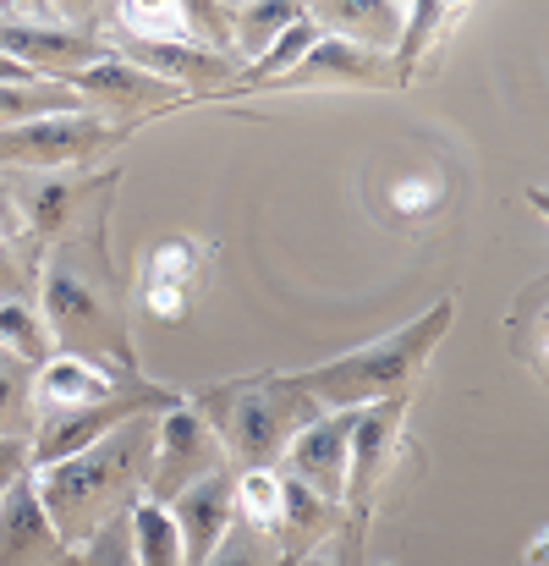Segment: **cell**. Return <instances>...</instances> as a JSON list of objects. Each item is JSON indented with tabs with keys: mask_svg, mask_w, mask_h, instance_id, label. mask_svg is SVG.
Wrapping results in <instances>:
<instances>
[{
	"mask_svg": "<svg viewBox=\"0 0 549 566\" xmlns=\"http://www.w3.org/2000/svg\"><path fill=\"white\" fill-rule=\"evenodd\" d=\"M33 308H39L55 353L110 364L122 375H144L138 342H133L127 281L110 264V231L50 248L33 270Z\"/></svg>",
	"mask_w": 549,
	"mask_h": 566,
	"instance_id": "cell-1",
	"label": "cell"
},
{
	"mask_svg": "<svg viewBox=\"0 0 549 566\" xmlns=\"http://www.w3.org/2000/svg\"><path fill=\"white\" fill-rule=\"evenodd\" d=\"M155 418L144 412L122 429H110L105 440H94L88 451L39 468L33 473V495L44 523L55 528V539L77 556L105 523L127 517L144 501V479H149V451H155Z\"/></svg>",
	"mask_w": 549,
	"mask_h": 566,
	"instance_id": "cell-2",
	"label": "cell"
},
{
	"mask_svg": "<svg viewBox=\"0 0 549 566\" xmlns=\"http://www.w3.org/2000/svg\"><path fill=\"white\" fill-rule=\"evenodd\" d=\"M451 319H456V297H440L418 319H407L401 331H390L379 342H363V347H352L330 364H314V369H292V385L319 412H358V407L390 401V396H412L418 379L429 375Z\"/></svg>",
	"mask_w": 549,
	"mask_h": 566,
	"instance_id": "cell-3",
	"label": "cell"
},
{
	"mask_svg": "<svg viewBox=\"0 0 549 566\" xmlns=\"http://www.w3.org/2000/svg\"><path fill=\"white\" fill-rule=\"evenodd\" d=\"M187 401L214 429L231 468H281L292 434L308 418H319V407L281 369H253V375L198 385V390H187Z\"/></svg>",
	"mask_w": 549,
	"mask_h": 566,
	"instance_id": "cell-4",
	"label": "cell"
},
{
	"mask_svg": "<svg viewBox=\"0 0 549 566\" xmlns=\"http://www.w3.org/2000/svg\"><path fill=\"white\" fill-rule=\"evenodd\" d=\"M122 188V166L105 171H44V177H6L17 209V248L39 270V259L77 237H105Z\"/></svg>",
	"mask_w": 549,
	"mask_h": 566,
	"instance_id": "cell-5",
	"label": "cell"
},
{
	"mask_svg": "<svg viewBox=\"0 0 549 566\" xmlns=\"http://www.w3.org/2000/svg\"><path fill=\"white\" fill-rule=\"evenodd\" d=\"M127 138H133V127H110L94 111H72V116H44V122H28V127H6L0 133V177L88 171L110 149H122Z\"/></svg>",
	"mask_w": 549,
	"mask_h": 566,
	"instance_id": "cell-6",
	"label": "cell"
},
{
	"mask_svg": "<svg viewBox=\"0 0 549 566\" xmlns=\"http://www.w3.org/2000/svg\"><path fill=\"white\" fill-rule=\"evenodd\" d=\"M209 242L198 237H166L138 259V275L127 286V308L155 319V325H182L198 308L203 286H209Z\"/></svg>",
	"mask_w": 549,
	"mask_h": 566,
	"instance_id": "cell-7",
	"label": "cell"
},
{
	"mask_svg": "<svg viewBox=\"0 0 549 566\" xmlns=\"http://www.w3.org/2000/svg\"><path fill=\"white\" fill-rule=\"evenodd\" d=\"M220 468H231V462H225L214 429L192 412V401H187V390H182V401L155 418V451H149L144 501H149V506H171L182 490H192L198 479H209V473H220Z\"/></svg>",
	"mask_w": 549,
	"mask_h": 566,
	"instance_id": "cell-8",
	"label": "cell"
},
{
	"mask_svg": "<svg viewBox=\"0 0 549 566\" xmlns=\"http://www.w3.org/2000/svg\"><path fill=\"white\" fill-rule=\"evenodd\" d=\"M407 407H412V396H390V401L358 407V418H352V446H347V490H341V512H347V523H358V528H368V523H373L379 490H384V479L395 473L401 434H407Z\"/></svg>",
	"mask_w": 549,
	"mask_h": 566,
	"instance_id": "cell-9",
	"label": "cell"
},
{
	"mask_svg": "<svg viewBox=\"0 0 549 566\" xmlns=\"http://www.w3.org/2000/svg\"><path fill=\"white\" fill-rule=\"evenodd\" d=\"M177 401H182L177 385L144 379L138 390H127V396H116V401H99V407H83V412L44 418V423L33 429V440H28V468H33V473H39V468H55V462L88 451L94 440H105L110 429H122V423H133V418H144V412H166V407H177Z\"/></svg>",
	"mask_w": 549,
	"mask_h": 566,
	"instance_id": "cell-10",
	"label": "cell"
},
{
	"mask_svg": "<svg viewBox=\"0 0 549 566\" xmlns=\"http://www.w3.org/2000/svg\"><path fill=\"white\" fill-rule=\"evenodd\" d=\"M94 116H105L110 127H144L149 116H160V111H177L187 94L182 88H171V83H160V77H149V72H138L133 61H122V55H99L94 66H83V72H72V77H61Z\"/></svg>",
	"mask_w": 549,
	"mask_h": 566,
	"instance_id": "cell-11",
	"label": "cell"
},
{
	"mask_svg": "<svg viewBox=\"0 0 549 566\" xmlns=\"http://www.w3.org/2000/svg\"><path fill=\"white\" fill-rule=\"evenodd\" d=\"M149 375H122L110 364H88V358H66L50 353V364L33 369V418H61V412H83L99 401H116L127 390H138Z\"/></svg>",
	"mask_w": 549,
	"mask_h": 566,
	"instance_id": "cell-12",
	"label": "cell"
},
{
	"mask_svg": "<svg viewBox=\"0 0 549 566\" xmlns=\"http://www.w3.org/2000/svg\"><path fill=\"white\" fill-rule=\"evenodd\" d=\"M352 418H358V412H319V418H308V423L292 434V446H286V457H281V473H286V479H297V484H308L314 495H325V501H336V506H341Z\"/></svg>",
	"mask_w": 549,
	"mask_h": 566,
	"instance_id": "cell-13",
	"label": "cell"
},
{
	"mask_svg": "<svg viewBox=\"0 0 549 566\" xmlns=\"http://www.w3.org/2000/svg\"><path fill=\"white\" fill-rule=\"evenodd\" d=\"M275 94H308V88H395V72H390V55H373V50H358L347 39H314V50L281 72L275 83H264Z\"/></svg>",
	"mask_w": 549,
	"mask_h": 566,
	"instance_id": "cell-14",
	"label": "cell"
},
{
	"mask_svg": "<svg viewBox=\"0 0 549 566\" xmlns=\"http://www.w3.org/2000/svg\"><path fill=\"white\" fill-rule=\"evenodd\" d=\"M341 523H347V512L336 501H325L308 484L281 473V512H275V528H270V545H275L281 566H303L308 556H319L341 534Z\"/></svg>",
	"mask_w": 549,
	"mask_h": 566,
	"instance_id": "cell-15",
	"label": "cell"
},
{
	"mask_svg": "<svg viewBox=\"0 0 549 566\" xmlns=\"http://www.w3.org/2000/svg\"><path fill=\"white\" fill-rule=\"evenodd\" d=\"M166 512H171V523H177L182 562L187 566H209V556L220 551V539H225L231 523H236V506H231V468L198 479V484L182 490Z\"/></svg>",
	"mask_w": 549,
	"mask_h": 566,
	"instance_id": "cell-16",
	"label": "cell"
},
{
	"mask_svg": "<svg viewBox=\"0 0 549 566\" xmlns=\"http://www.w3.org/2000/svg\"><path fill=\"white\" fill-rule=\"evenodd\" d=\"M0 566H77V556L55 539V528L39 512L33 473H22L0 501Z\"/></svg>",
	"mask_w": 549,
	"mask_h": 566,
	"instance_id": "cell-17",
	"label": "cell"
},
{
	"mask_svg": "<svg viewBox=\"0 0 549 566\" xmlns=\"http://www.w3.org/2000/svg\"><path fill=\"white\" fill-rule=\"evenodd\" d=\"M308 22L325 39H347L358 50L390 55L401 28H407V6H395V0H319V6H308Z\"/></svg>",
	"mask_w": 549,
	"mask_h": 566,
	"instance_id": "cell-18",
	"label": "cell"
},
{
	"mask_svg": "<svg viewBox=\"0 0 549 566\" xmlns=\"http://www.w3.org/2000/svg\"><path fill=\"white\" fill-rule=\"evenodd\" d=\"M373 209L390 220V226H423V220H434L440 209H445V198H451V177L440 171V166H429V160H412V166H390L373 188Z\"/></svg>",
	"mask_w": 549,
	"mask_h": 566,
	"instance_id": "cell-19",
	"label": "cell"
},
{
	"mask_svg": "<svg viewBox=\"0 0 549 566\" xmlns=\"http://www.w3.org/2000/svg\"><path fill=\"white\" fill-rule=\"evenodd\" d=\"M462 17H467V11H462V6H445V0H418V6H407V28H401V39H395V50H390L395 88H407V83L423 72V61L456 33Z\"/></svg>",
	"mask_w": 549,
	"mask_h": 566,
	"instance_id": "cell-20",
	"label": "cell"
},
{
	"mask_svg": "<svg viewBox=\"0 0 549 566\" xmlns=\"http://www.w3.org/2000/svg\"><path fill=\"white\" fill-rule=\"evenodd\" d=\"M297 17H303V0H231V55L253 66Z\"/></svg>",
	"mask_w": 549,
	"mask_h": 566,
	"instance_id": "cell-21",
	"label": "cell"
},
{
	"mask_svg": "<svg viewBox=\"0 0 549 566\" xmlns=\"http://www.w3.org/2000/svg\"><path fill=\"white\" fill-rule=\"evenodd\" d=\"M72 111H88L66 83L55 77H17V83H0V133L6 127H28V122H44V116H72Z\"/></svg>",
	"mask_w": 549,
	"mask_h": 566,
	"instance_id": "cell-22",
	"label": "cell"
},
{
	"mask_svg": "<svg viewBox=\"0 0 549 566\" xmlns=\"http://www.w3.org/2000/svg\"><path fill=\"white\" fill-rule=\"evenodd\" d=\"M545 303H549V286H545V275H534V281L522 286V297L511 303V319H506V347L522 358V369H534L539 379H545V369H549Z\"/></svg>",
	"mask_w": 549,
	"mask_h": 566,
	"instance_id": "cell-23",
	"label": "cell"
},
{
	"mask_svg": "<svg viewBox=\"0 0 549 566\" xmlns=\"http://www.w3.org/2000/svg\"><path fill=\"white\" fill-rule=\"evenodd\" d=\"M231 506L242 528L270 539L275 512H281V468H231Z\"/></svg>",
	"mask_w": 549,
	"mask_h": 566,
	"instance_id": "cell-24",
	"label": "cell"
},
{
	"mask_svg": "<svg viewBox=\"0 0 549 566\" xmlns=\"http://www.w3.org/2000/svg\"><path fill=\"white\" fill-rule=\"evenodd\" d=\"M127 534H133V562L138 566H187L182 562V539H177V523L166 506H149L138 501L127 512Z\"/></svg>",
	"mask_w": 549,
	"mask_h": 566,
	"instance_id": "cell-25",
	"label": "cell"
},
{
	"mask_svg": "<svg viewBox=\"0 0 549 566\" xmlns=\"http://www.w3.org/2000/svg\"><path fill=\"white\" fill-rule=\"evenodd\" d=\"M314 39H319V28L308 22V6H303V17H297V22H292V28H286V33H281V39L253 61V66H242L236 88H242V94H258V88H264V83H275L281 72H292V66L314 50Z\"/></svg>",
	"mask_w": 549,
	"mask_h": 566,
	"instance_id": "cell-26",
	"label": "cell"
},
{
	"mask_svg": "<svg viewBox=\"0 0 549 566\" xmlns=\"http://www.w3.org/2000/svg\"><path fill=\"white\" fill-rule=\"evenodd\" d=\"M0 353L17 358V364H28V369L50 364L55 347H50V331H44V319H39L33 303H0Z\"/></svg>",
	"mask_w": 549,
	"mask_h": 566,
	"instance_id": "cell-27",
	"label": "cell"
},
{
	"mask_svg": "<svg viewBox=\"0 0 549 566\" xmlns=\"http://www.w3.org/2000/svg\"><path fill=\"white\" fill-rule=\"evenodd\" d=\"M33 369L0 353V440H33Z\"/></svg>",
	"mask_w": 549,
	"mask_h": 566,
	"instance_id": "cell-28",
	"label": "cell"
},
{
	"mask_svg": "<svg viewBox=\"0 0 549 566\" xmlns=\"http://www.w3.org/2000/svg\"><path fill=\"white\" fill-rule=\"evenodd\" d=\"M182 28L187 44H198L209 55H231V0H182Z\"/></svg>",
	"mask_w": 549,
	"mask_h": 566,
	"instance_id": "cell-29",
	"label": "cell"
},
{
	"mask_svg": "<svg viewBox=\"0 0 549 566\" xmlns=\"http://www.w3.org/2000/svg\"><path fill=\"white\" fill-rule=\"evenodd\" d=\"M209 566H281V556H275V545L264 534L231 523V534L220 539V551L209 556Z\"/></svg>",
	"mask_w": 549,
	"mask_h": 566,
	"instance_id": "cell-30",
	"label": "cell"
},
{
	"mask_svg": "<svg viewBox=\"0 0 549 566\" xmlns=\"http://www.w3.org/2000/svg\"><path fill=\"white\" fill-rule=\"evenodd\" d=\"M77 566H138L133 562V534H127V517L105 523L83 551H77Z\"/></svg>",
	"mask_w": 549,
	"mask_h": 566,
	"instance_id": "cell-31",
	"label": "cell"
},
{
	"mask_svg": "<svg viewBox=\"0 0 549 566\" xmlns=\"http://www.w3.org/2000/svg\"><path fill=\"white\" fill-rule=\"evenodd\" d=\"M363 539H368V528H358V523H341V534H336L319 556H308L303 566H363Z\"/></svg>",
	"mask_w": 549,
	"mask_h": 566,
	"instance_id": "cell-32",
	"label": "cell"
},
{
	"mask_svg": "<svg viewBox=\"0 0 549 566\" xmlns=\"http://www.w3.org/2000/svg\"><path fill=\"white\" fill-rule=\"evenodd\" d=\"M22 473H33V468H28V446H22V440H0V501H6V490H11Z\"/></svg>",
	"mask_w": 549,
	"mask_h": 566,
	"instance_id": "cell-33",
	"label": "cell"
},
{
	"mask_svg": "<svg viewBox=\"0 0 549 566\" xmlns=\"http://www.w3.org/2000/svg\"><path fill=\"white\" fill-rule=\"evenodd\" d=\"M17 77H33V72H22L17 61H6V55H0V83H17Z\"/></svg>",
	"mask_w": 549,
	"mask_h": 566,
	"instance_id": "cell-34",
	"label": "cell"
}]
</instances>
